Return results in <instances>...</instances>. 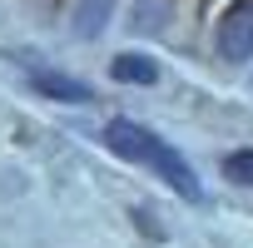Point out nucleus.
<instances>
[{"label":"nucleus","instance_id":"obj_1","mask_svg":"<svg viewBox=\"0 0 253 248\" xmlns=\"http://www.w3.org/2000/svg\"><path fill=\"white\" fill-rule=\"evenodd\" d=\"M99 139H104V149H109V154H119V159H129V164L154 169V174H159L174 194H184L189 204H199V199H204V184H199L194 164H189L174 144H164L154 129H144V124H134V119H109L104 129H99Z\"/></svg>","mask_w":253,"mask_h":248},{"label":"nucleus","instance_id":"obj_2","mask_svg":"<svg viewBox=\"0 0 253 248\" xmlns=\"http://www.w3.org/2000/svg\"><path fill=\"white\" fill-rule=\"evenodd\" d=\"M213 45H218V60H228V65L253 55V0H233L223 10V20L213 30Z\"/></svg>","mask_w":253,"mask_h":248},{"label":"nucleus","instance_id":"obj_3","mask_svg":"<svg viewBox=\"0 0 253 248\" xmlns=\"http://www.w3.org/2000/svg\"><path fill=\"white\" fill-rule=\"evenodd\" d=\"M30 84H35L40 94H50V99H65V104H89V99H94L89 84H80V80H70V75H50V70H35Z\"/></svg>","mask_w":253,"mask_h":248},{"label":"nucleus","instance_id":"obj_4","mask_svg":"<svg viewBox=\"0 0 253 248\" xmlns=\"http://www.w3.org/2000/svg\"><path fill=\"white\" fill-rule=\"evenodd\" d=\"M109 75L124 80V84H149V80H159V65H154L149 55H119V60L109 65Z\"/></svg>","mask_w":253,"mask_h":248},{"label":"nucleus","instance_id":"obj_5","mask_svg":"<svg viewBox=\"0 0 253 248\" xmlns=\"http://www.w3.org/2000/svg\"><path fill=\"white\" fill-rule=\"evenodd\" d=\"M223 179L238 189H253V149H233L223 154Z\"/></svg>","mask_w":253,"mask_h":248},{"label":"nucleus","instance_id":"obj_6","mask_svg":"<svg viewBox=\"0 0 253 248\" xmlns=\"http://www.w3.org/2000/svg\"><path fill=\"white\" fill-rule=\"evenodd\" d=\"M99 25H109V0H80L75 30L80 35H99Z\"/></svg>","mask_w":253,"mask_h":248},{"label":"nucleus","instance_id":"obj_7","mask_svg":"<svg viewBox=\"0 0 253 248\" xmlns=\"http://www.w3.org/2000/svg\"><path fill=\"white\" fill-rule=\"evenodd\" d=\"M164 0H139V15H134V30H154V25H164Z\"/></svg>","mask_w":253,"mask_h":248}]
</instances>
